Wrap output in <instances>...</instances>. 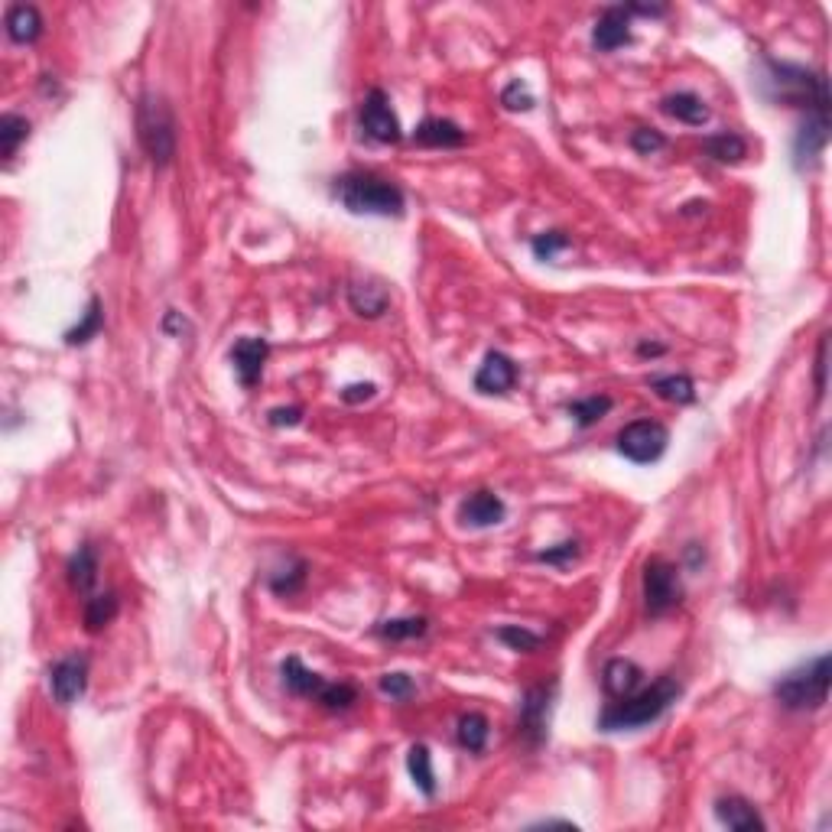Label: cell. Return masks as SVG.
<instances>
[{
    "instance_id": "6da1fadb",
    "label": "cell",
    "mask_w": 832,
    "mask_h": 832,
    "mask_svg": "<svg viewBox=\"0 0 832 832\" xmlns=\"http://www.w3.org/2000/svg\"><path fill=\"white\" fill-rule=\"evenodd\" d=\"M683 686L673 680V676H660L647 689H637V693L624 696L618 702L598 715V728L602 732H631V728H644L650 722H657L663 712H667L676 699H680Z\"/></svg>"
},
{
    "instance_id": "7a4b0ae2",
    "label": "cell",
    "mask_w": 832,
    "mask_h": 832,
    "mask_svg": "<svg viewBox=\"0 0 832 832\" xmlns=\"http://www.w3.org/2000/svg\"><path fill=\"white\" fill-rule=\"evenodd\" d=\"M335 199L342 202L348 212L355 215H381V218H400L407 199H403L400 186L377 173H364V169H351V173L335 179Z\"/></svg>"
},
{
    "instance_id": "3957f363",
    "label": "cell",
    "mask_w": 832,
    "mask_h": 832,
    "mask_svg": "<svg viewBox=\"0 0 832 832\" xmlns=\"http://www.w3.org/2000/svg\"><path fill=\"white\" fill-rule=\"evenodd\" d=\"M137 140L156 169L176 160V114L163 95H140L137 101Z\"/></svg>"
},
{
    "instance_id": "277c9868",
    "label": "cell",
    "mask_w": 832,
    "mask_h": 832,
    "mask_svg": "<svg viewBox=\"0 0 832 832\" xmlns=\"http://www.w3.org/2000/svg\"><path fill=\"white\" fill-rule=\"evenodd\" d=\"M764 65H767V82L777 88L780 104L803 108L806 114H829V91L823 75L803 69V65L774 62V59H764Z\"/></svg>"
},
{
    "instance_id": "5b68a950",
    "label": "cell",
    "mask_w": 832,
    "mask_h": 832,
    "mask_svg": "<svg viewBox=\"0 0 832 832\" xmlns=\"http://www.w3.org/2000/svg\"><path fill=\"white\" fill-rule=\"evenodd\" d=\"M829 673H832L829 654H819L816 660L803 663V667H797V670H790L784 680H777L774 699L790 712L823 709L826 699H829Z\"/></svg>"
},
{
    "instance_id": "8992f818",
    "label": "cell",
    "mask_w": 832,
    "mask_h": 832,
    "mask_svg": "<svg viewBox=\"0 0 832 832\" xmlns=\"http://www.w3.org/2000/svg\"><path fill=\"white\" fill-rule=\"evenodd\" d=\"M280 676H283V686L290 689L293 696H303V699H316L322 702L325 709H348L351 702L358 699V689L351 683H325L316 670H309L299 657H286L280 663Z\"/></svg>"
},
{
    "instance_id": "52a82bcc",
    "label": "cell",
    "mask_w": 832,
    "mask_h": 832,
    "mask_svg": "<svg viewBox=\"0 0 832 832\" xmlns=\"http://www.w3.org/2000/svg\"><path fill=\"white\" fill-rule=\"evenodd\" d=\"M683 602V582H680V569L673 563H667L663 556L647 559L644 566V608L647 615H667L676 605Z\"/></svg>"
},
{
    "instance_id": "ba28073f",
    "label": "cell",
    "mask_w": 832,
    "mask_h": 832,
    "mask_svg": "<svg viewBox=\"0 0 832 832\" xmlns=\"http://www.w3.org/2000/svg\"><path fill=\"white\" fill-rule=\"evenodd\" d=\"M670 446V429L657 420H634L618 433V452L634 465L660 462Z\"/></svg>"
},
{
    "instance_id": "9c48e42d",
    "label": "cell",
    "mask_w": 832,
    "mask_h": 832,
    "mask_svg": "<svg viewBox=\"0 0 832 832\" xmlns=\"http://www.w3.org/2000/svg\"><path fill=\"white\" fill-rule=\"evenodd\" d=\"M556 683H540L530 686L524 699H520V715H517V735L527 741L530 748H540L550 732V709H553Z\"/></svg>"
},
{
    "instance_id": "30bf717a",
    "label": "cell",
    "mask_w": 832,
    "mask_h": 832,
    "mask_svg": "<svg viewBox=\"0 0 832 832\" xmlns=\"http://www.w3.org/2000/svg\"><path fill=\"white\" fill-rule=\"evenodd\" d=\"M358 124L361 130L377 143H397L400 134V121L394 108H390V98L384 95L381 88H371L368 95H364L361 108H358Z\"/></svg>"
},
{
    "instance_id": "8fae6325",
    "label": "cell",
    "mask_w": 832,
    "mask_h": 832,
    "mask_svg": "<svg viewBox=\"0 0 832 832\" xmlns=\"http://www.w3.org/2000/svg\"><path fill=\"white\" fill-rule=\"evenodd\" d=\"M88 686V657L85 654H69L52 663L49 670V693L59 706H72L75 699H82Z\"/></svg>"
},
{
    "instance_id": "7c38bea8",
    "label": "cell",
    "mask_w": 832,
    "mask_h": 832,
    "mask_svg": "<svg viewBox=\"0 0 832 832\" xmlns=\"http://www.w3.org/2000/svg\"><path fill=\"white\" fill-rule=\"evenodd\" d=\"M267 355H270L267 338H257V335H244V338H238V342L231 345L234 374H238V381H241L247 390L260 384V377H264Z\"/></svg>"
},
{
    "instance_id": "4fadbf2b",
    "label": "cell",
    "mask_w": 832,
    "mask_h": 832,
    "mask_svg": "<svg viewBox=\"0 0 832 832\" xmlns=\"http://www.w3.org/2000/svg\"><path fill=\"white\" fill-rule=\"evenodd\" d=\"M631 43V13L628 4L605 7L602 17L592 26V46L595 52H615Z\"/></svg>"
},
{
    "instance_id": "5bb4252c",
    "label": "cell",
    "mask_w": 832,
    "mask_h": 832,
    "mask_svg": "<svg viewBox=\"0 0 832 832\" xmlns=\"http://www.w3.org/2000/svg\"><path fill=\"white\" fill-rule=\"evenodd\" d=\"M517 384V364L504 351H488L475 374L478 394H507Z\"/></svg>"
},
{
    "instance_id": "9a60e30c",
    "label": "cell",
    "mask_w": 832,
    "mask_h": 832,
    "mask_svg": "<svg viewBox=\"0 0 832 832\" xmlns=\"http://www.w3.org/2000/svg\"><path fill=\"white\" fill-rule=\"evenodd\" d=\"M826 143H829V114H810L806 124L800 127L797 140H793V163H797V169L816 163L819 153L826 150Z\"/></svg>"
},
{
    "instance_id": "2e32d148",
    "label": "cell",
    "mask_w": 832,
    "mask_h": 832,
    "mask_svg": "<svg viewBox=\"0 0 832 832\" xmlns=\"http://www.w3.org/2000/svg\"><path fill=\"white\" fill-rule=\"evenodd\" d=\"M507 514V504L494 491H475L459 504V520L465 527H494Z\"/></svg>"
},
{
    "instance_id": "e0dca14e",
    "label": "cell",
    "mask_w": 832,
    "mask_h": 832,
    "mask_svg": "<svg viewBox=\"0 0 832 832\" xmlns=\"http://www.w3.org/2000/svg\"><path fill=\"white\" fill-rule=\"evenodd\" d=\"M641 680H644V670L628 657H611L602 670V689L611 699H624V696L637 693V689H641Z\"/></svg>"
},
{
    "instance_id": "ac0fdd59",
    "label": "cell",
    "mask_w": 832,
    "mask_h": 832,
    "mask_svg": "<svg viewBox=\"0 0 832 832\" xmlns=\"http://www.w3.org/2000/svg\"><path fill=\"white\" fill-rule=\"evenodd\" d=\"M348 306L355 309L361 319H377L390 309V293H387V286H381L377 280H351Z\"/></svg>"
},
{
    "instance_id": "d6986e66",
    "label": "cell",
    "mask_w": 832,
    "mask_h": 832,
    "mask_svg": "<svg viewBox=\"0 0 832 832\" xmlns=\"http://www.w3.org/2000/svg\"><path fill=\"white\" fill-rule=\"evenodd\" d=\"M715 816H719V823L728 829H738V832H754V829H764V816L754 810V806L745 797H722L715 800Z\"/></svg>"
},
{
    "instance_id": "ffe728a7",
    "label": "cell",
    "mask_w": 832,
    "mask_h": 832,
    "mask_svg": "<svg viewBox=\"0 0 832 832\" xmlns=\"http://www.w3.org/2000/svg\"><path fill=\"white\" fill-rule=\"evenodd\" d=\"M65 576H69L72 592L91 595V589H95V582H98V553H95V546H91V543L78 546V550L72 553V559H69V566H65Z\"/></svg>"
},
{
    "instance_id": "44dd1931",
    "label": "cell",
    "mask_w": 832,
    "mask_h": 832,
    "mask_svg": "<svg viewBox=\"0 0 832 832\" xmlns=\"http://www.w3.org/2000/svg\"><path fill=\"white\" fill-rule=\"evenodd\" d=\"M660 108L667 117H673V121L689 124V127H702L709 121V104L702 101L699 95H693V91H676V95H667Z\"/></svg>"
},
{
    "instance_id": "7402d4cb",
    "label": "cell",
    "mask_w": 832,
    "mask_h": 832,
    "mask_svg": "<svg viewBox=\"0 0 832 832\" xmlns=\"http://www.w3.org/2000/svg\"><path fill=\"white\" fill-rule=\"evenodd\" d=\"M7 36L13 43H36L39 36H43V17H39V10L33 4H13L7 7Z\"/></svg>"
},
{
    "instance_id": "603a6c76",
    "label": "cell",
    "mask_w": 832,
    "mask_h": 832,
    "mask_svg": "<svg viewBox=\"0 0 832 832\" xmlns=\"http://www.w3.org/2000/svg\"><path fill=\"white\" fill-rule=\"evenodd\" d=\"M413 140L423 143V147H462L465 130L455 121H446V117H426V121L413 130Z\"/></svg>"
},
{
    "instance_id": "cb8c5ba5",
    "label": "cell",
    "mask_w": 832,
    "mask_h": 832,
    "mask_svg": "<svg viewBox=\"0 0 832 832\" xmlns=\"http://www.w3.org/2000/svg\"><path fill=\"white\" fill-rule=\"evenodd\" d=\"M706 156H712L715 163H741L748 156V143L735 130H722V134H712L706 143H702Z\"/></svg>"
},
{
    "instance_id": "d4e9b609",
    "label": "cell",
    "mask_w": 832,
    "mask_h": 832,
    "mask_svg": "<svg viewBox=\"0 0 832 832\" xmlns=\"http://www.w3.org/2000/svg\"><path fill=\"white\" fill-rule=\"evenodd\" d=\"M650 390H654L660 400L676 403V407H683V403H693L696 400V384H693V377H689V374L654 377V381H650Z\"/></svg>"
},
{
    "instance_id": "484cf974",
    "label": "cell",
    "mask_w": 832,
    "mask_h": 832,
    "mask_svg": "<svg viewBox=\"0 0 832 832\" xmlns=\"http://www.w3.org/2000/svg\"><path fill=\"white\" fill-rule=\"evenodd\" d=\"M117 611H121V598H117L114 592L88 595L85 598V628L91 634H98L101 628H108V624L117 618Z\"/></svg>"
},
{
    "instance_id": "4316f807",
    "label": "cell",
    "mask_w": 832,
    "mask_h": 832,
    "mask_svg": "<svg viewBox=\"0 0 832 832\" xmlns=\"http://www.w3.org/2000/svg\"><path fill=\"white\" fill-rule=\"evenodd\" d=\"M407 771L413 784L420 787L423 797H436V771H433V754L426 745H413L407 754Z\"/></svg>"
},
{
    "instance_id": "83f0119b",
    "label": "cell",
    "mask_w": 832,
    "mask_h": 832,
    "mask_svg": "<svg viewBox=\"0 0 832 832\" xmlns=\"http://www.w3.org/2000/svg\"><path fill=\"white\" fill-rule=\"evenodd\" d=\"M426 631H429V618H423V615L387 618L374 628V634L384 637V641H413V637H423Z\"/></svg>"
},
{
    "instance_id": "f1b7e54d",
    "label": "cell",
    "mask_w": 832,
    "mask_h": 832,
    "mask_svg": "<svg viewBox=\"0 0 832 832\" xmlns=\"http://www.w3.org/2000/svg\"><path fill=\"white\" fill-rule=\"evenodd\" d=\"M488 735H491V728H488V719L481 712H465L462 719H459V732H455V738H459V745L465 751H472V754H481L488 745Z\"/></svg>"
},
{
    "instance_id": "f546056e",
    "label": "cell",
    "mask_w": 832,
    "mask_h": 832,
    "mask_svg": "<svg viewBox=\"0 0 832 832\" xmlns=\"http://www.w3.org/2000/svg\"><path fill=\"white\" fill-rule=\"evenodd\" d=\"M104 329V312H101V299L98 296H91L88 299V309H85V316H82V322L78 325H72L69 332H65V345H85V342H91V338H95L98 332Z\"/></svg>"
},
{
    "instance_id": "4dcf8cb0",
    "label": "cell",
    "mask_w": 832,
    "mask_h": 832,
    "mask_svg": "<svg viewBox=\"0 0 832 832\" xmlns=\"http://www.w3.org/2000/svg\"><path fill=\"white\" fill-rule=\"evenodd\" d=\"M611 407H615V400L605 397V394H595V397L572 400L566 410H569L572 420H576V426L589 429V426H595L598 420H602V416H608V410H611Z\"/></svg>"
},
{
    "instance_id": "1f68e13d",
    "label": "cell",
    "mask_w": 832,
    "mask_h": 832,
    "mask_svg": "<svg viewBox=\"0 0 832 832\" xmlns=\"http://www.w3.org/2000/svg\"><path fill=\"white\" fill-rule=\"evenodd\" d=\"M306 576H309L306 559H293V566H290V569L283 566L280 572H273V576H270V592H273V595L290 598V595H296V592L306 585Z\"/></svg>"
},
{
    "instance_id": "d6a6232c",
    "label": "cell",
    "mask_w": 832,
    "mask_h": 832,
    "mask_svg": "<svg viewBox=\"0 0 832 832\" xmlns=\"http://www.w3.org/2000/svg\"><path fill=\"white\" fill-rule=\"evenodd\" d=\"M30 137V121L20 114H4L0 117V153H4V160H10L13 153H17L20 143Z\"/></svg>"
},
{
    "instance_id": "836d02e7",
    "label": "cell",
    "mask_w": 832,
    "mask_h": 832,
    "mask_svg": "<svg viewBox=\"0 0 832 832\" xmlns=\"http://www.w3.org/2000/svg\"><path fill=\"white\" fill-rule=\"evenodd\" d=\"M498 634V641L507 644L511 650H517V654H533L540 644H543V637L537 631H530V628H520V624H504V628L494 631Z\"/></svg>"
},
{
    "instance_id": "e575fe53",
    "label": "cell",
    "mask_w": 832,
    "mask_h": 832,
    "mask_svg": "<svg viewBox=\"0 0 832 832\" xmlns=\"http://www.w3.org/2000/svg\"><path fill=\"white\" fill-rule=\"evenodd\" d=\"M566 247H569V238L563 231H543L530 241V251L537 260H553L559 251H566Z\"/></svg>"
},
{
    "instance_id": "d590c367",
    "label": "cell",
    "mask_w": 832,
    "mask_h": 832,
    "mask_svg": "<svg viewBox=\"0 0 832 832\" xmlns=\"http://www.w3.org/2000/svg\"><path fill=\"white\" fill-rule=\"evenodd\" d=\"M501 104L507 111H530L533 104H537V98H533V91L527 88V82L514 78V82L501 91Z\"/></svg>"
},
{
    "instance_id": "8d00e7d4",
    "label": "cell",
    "mask_w": 832,
    "mask_h": 832,
    "mask_svg": "<svg viewBox=\"0 0 832 832\" xmlns=\"http://www.w3.org/2000/svg\"><path fill=\"white\" fill-rule=\"evenodd\" d=\"M576 556H579V543L576 540H563V543L546 546V550L533 553L537 563H550V566H563V563H569V559H576Z\"/></svg>"
},
{
    "instance_id": "74e56055",
    "label": "cell",
    "mask_w": 832,
    "mask_h": 832,
    "mask_svg": "<svg viewBox=\"0 0 832 832\" xmlns=\"http://www.w3.org/2000/svg\"><path fill=\"white\" fill-rule=\"evenodd\" d=\"M381 693L390 696V699H397V702H403V699H410L416 693V683L410 680L407 673H384L381 676Z\"/></svg>"
},
{
    "instance_id": "f35d334b",
    "label": "cell",
    "mask_w": 832,
    "mask_h": 832,
    "mask_svg": "<svg viewBox=\"0 0 832 832\" xmlns=\"http://www.w3.org/2000/svg\"><path fill=\"white\" fill-rule=\"evenodd\" d=\"M631 147L641 156H650V153H657V150L667 147V137H663L660 130H654V127H637L634 134H631Z\"/></svg>"
},
{
    "instance_id": "ab89813d",
    "label": "cell",
    "mask_w": 832,
    "mask_h": 832,
    "mask_svg": "<svg viewBox=\"0 0 832 832\" xmlns=\"http://www.w3.org/2000/svg\"><path fill=\"white\" fill-rule=\"evenodd\" d=\"M829 332L819 335V345H816V400L826 397V368H829Z\"/></svg>"
},
{
    "instance_id": "60d3db41",
    "label": "cell",
    "mask_w": 832,
    "mask_h": 832,
    "mask_svg": "<svg viewBox=\"0 0 832 832\" xmlns=\"http://www.w3.org/2000/svg\"><path fill=\"white\" fill-rule=\"evenodd\" d=\"M267 420L273 426H299L303 423V407H273L267 413Z\"/></svg>"
},
{
    "instance_id": "b9f144b4",
    "label": "cell",
    "mask_w": 832,
    "mask_h": 832,
    "mask_svg": "<svg viewBox=\"0 0 832 832\" xmlns=\"http://www.w3.org/2000/svg\"><path fill=\"white\" fill-rule=\"evenodd\" d=\"M374 394H377V384L364 381V384H348V387L342 390V400H345V403H361V400H371Z\"/></svg>"
},
{
    "instance_id": "7bdbcfd3",
    "label": "cell",
    "mask_w": 832,
    "mask_h": 832,
    "mask_svg": "<svg viewBox=\"0 0 832 832\" xmlns=\"http://www.w3.org/2000/svg\"><path fill=\"white\" fill-rule=\"evenodd\" d=\"M663 351H667V345H657V342H641V345H637V355H641V358H657V355H663Z\"/></svg>"
}]
</instances>
